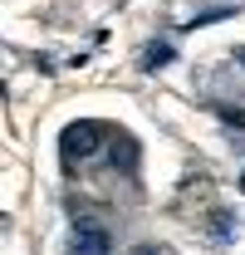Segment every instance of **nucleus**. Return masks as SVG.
I'll return each mask as SVG.
<instances>
[{
	"label": "nucleus",
	"mask_w": 245,
	"mask_h": 255,
	"mask_svg": "<svg viewBox=\"0 0 245 255\" xmlns=\"http://www.w3.org/2000/svg\"><path fill=\"white\" fill-rule=\"evenodd\" d=\"M231 15H236V5H211V10H196V15H191V30H196V25H211V20H231Z\"/></svg>",
	"instance_id": "nucleus-4"
},
{
	"label": "nucleus",
	"mask_w": 245,
	"mask_h": 255,
	"mask_svg": "<svg viewBox=\"0 0 245 255\" xmlns=\"http://www.w3.org/2000/svg\"><path fill=\"white\" fill-rule=\"evenodd\" d=\"M241 191H245V172H241Z\"/></svg>",
	"instance_id": "nucleus-9"
},
{
	"label": "nucleus",
	"mask_w": 245,
	"mask_h": 255,
	"mask_svg": "<svg viewBox=\"0 0 245 255\" xmlns=\"http://www.w3.org/2000/svg\"><path fill=\"white\" fill-rule=\"evenodd\" d=\"M108 162L118 167V172H137V142L127 137V132H118V137H108Z\"/></svg>",
	"instance_id": "nucleus-3"
},
{
	"label": "nucleus",
	"mask_w": 245,
	"mask_h": 255,
	"mask_svg": "<svg viewBox=\"0 0 245 255\" xmlns=\"http://www.w3.org/2000/svg\"><path fill=\"white\" fill-rule=\"evenodd\" d=\"M167 59H172V44H147L142 49V69H162Z\"/></svg>",
	"instance_id": "nucleus-5"
},
{
	"label": "nucleus",
	"mask_w": 245,
	"mask_h": 255,
	"mask_svg": "<svg viewBox=\"0 0 245 255\" xmlns=\"http://www.w3.org/2000/svg\"><path fill=\"white\" fill-rule=\"evenodd\" d=\"M236 59H245V44H241V49H236Z\"/></svg>",
	"instance_id": "nucleus-8"
},
{
	"label": "nucleus",
	"mask_w": 245,
	"mask_h": 255,
	"mask_svg": "<svg viewBox=\"0 0 245 255\" xmlns=\"http://www.w3.org/2000/svg\"><path fill=\"white\" fill-rule=\"evenodd\" d=\"M216 113H221V118H226V123H236V128H245V108H231V103H221V108H216Z\"/></svg>",
	"instance_id": "nucleus-7"
},
{
	"label": "nucleus",
	"mask_w": 245,
	"mask_h": 255,
	"mask_svg": "<svg viewBox=\"0 0 245 255\" xmlns=\"http://www.w3.org/2000/svg\"><path fill=\"white\" fill-rule=\"evenodd\" d=\"M103 137H108V128L93 123V118H84V123H69L59 132V157L64 167H79V162H89L98 147H103Z\"/></svg>",
	"instance_id": "nucleus-1"
},
{
	"label": "nucleus",
	"mask_w": 245,
	"mask_h": 255,
	"mask_svg": "<svg viewBox=\"0 0 245 255\" xmlns=\"http://www.w3.org/2000/svg\"><path fill=\"white\" fill-rule=\"evenodd\" d=\"M108 246H113V241H108V231L84 216V221L74 226V251H69V255H108Z\"/></svg>",
	"instance_id": "nucleus-2"
},
{
	"label": "nucleus",
	"mask_w": 245,
	"mask_h": 255,
	"mask_svg": "<svg viewBox=\"0 0 245 255\" xmlns=\"http://www.w3.org/2000/svg\"><path fill=\"white\" fill-rule=\"evenodd\" d=\"M211 231H216V236H221V241H231V236H236V226H231V216H226V211H216V216H211Z\"/></svg>",
	"instance_id": "nucleus-6"
}]
</instances>
